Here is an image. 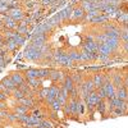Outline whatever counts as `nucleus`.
I'll use <instances>...</instances> for the list:
<instances>
[{
	"mask_svg": "<svg viewBox=\"0 0 128 128\" xmlns=\"http://www.w3.org/2000/svg\"><path fill=\"white\" fill-rule=\"evenodd\" d=\"M58 92H59V87H58V86H51V87H49V88H48V96H46L45 101L50 105L52 101L55 100V96L58 95Z\"/></svg>",
	"mask_w": 128,
	"mask_h": 128,
	"instance_id": "8",
	"label": "nucleus"
},
{
	"mask_svg": "<svg viewBox=\"0 0 128 128\" xmlns=\"http://www.w3.org/2000/svg\"><path fill=\"white\" fill-rule=\"evenodd\" d=\"M31 18H32L34 22H36V20H38V19L42 18V12H41V10H35V12L31 14Z\"/></svg>",
	"mask_w": 128,
	"mask_h": 128,
	"instance_id": "39",
	"label": "nucleus"
},
{
	"mask_svg": "<svg viewBox=\"0 0 128 128\" xmlns=\"http://www.w3.org/2000/svg\"><path fill=\"white\" fill-rule=\"evenodd\" d=\"M70 78H72V81H73V83L76 84V86H80V84L83 82V80H82V76L80 73H73L72 76H69Z\"/></svg>",
	"mask_w": 128,
	"mask_h": 128,
	"instance_id": "30",
	"label": "nucleus"
},
{
	"mask_svg": "<svg viewBox=\"0 0 128 128\" xmlns=\"http://www.w3.org/2000/svg\"><path fill=\"white\" fill-rule=\"evenodd\" d=\"M0 28H3V22L0 20Z\"/></svg>",
	"mask_w": 128,
	"mask_h": 128,
	"instance_id": "52",
	"label": "nucleus"
},
{
	"mask_svg": "<svg viewBox=\"0 0 128 128\" xmlns=\"http://www.w3.org/2000/svg\"><path fill=\"white\" fill-rule=\"evenodd\" d=\"M49 77L52 82H63V80L66 78V76H64V73L58 70V69H50V74Z\"/></svg>",
	"mask_w": 128,
	"mask_h": 128,
	"instance_id": "7",
	"label": "nucleus"
},
{
	"mask_svg": "<svg viewBox=\"0 0 128 128\" xmlns=\"http://www.w3.org/2000/svg\"><path fill=\"white\" fill-rule=\"evenodd\" d=\"M50 108H51V110H52V112H56V113H58V112L63 108V105H62L58 100H54V101H52V102L50 104Z\"/></svg>",
	"mask_w": 128,
	"mask_h": 128,
	"instance_id": "35",
	"label": "nucleus"
},
{
	"mask_svg": "<svg viewBox=\"0 0 128 128\" xmlns=\"http://www.w3.org/2000/svg\"><path fill=\"white\" fill-rule=\"evenodd\" d=\"M100 68H101V67H91V68H90V70H99Z\"/></svg>",
	"mask_w": 128,
	"mask_h": 128,
	"instance_id": "51",
	"label": "nucleus"
},
{
	"mask_svg": "<svg viewBox=\"0 0 128 128\" xmlns=\"http://www.w3.org/2000/svg\"><path fill=\"white\" fill-rule=\"evenodd\" d=\"M84 14H86V12H84V10H83L81 6H78V8H74V9L72 10L70 18H72V19H74V20H78V19L84 18Z\"/></svg>",
	"mask_w": 128,
	"mask_h": 128,
	"instance_id": "11",
	"label": "nucleus"
},
{
	"mask_svg": "<svg viewBox=\"0 0 128 128\" xmlns=\"http://www.w3.org/2000/svg\"><path fill=\"white\" fill-rule=\"evenodd\" d=\"M12 94H13V98H14L16 100H20V99H23L24 96H26L22 91H20V90L18 88V87H17L14 91H12Z\"/></svg>",
	"mask_w": 128,
	"mask_h": 128,
	"instance_id": "36",
	"label": "nucleus"
},
{
	"mask_svg": "<svg viewBox=\"0 0 128 128\" xmlns=\"http://www.w3.org/2000/svg\"><path fill=\"white\" fill-rule=\"evenodd\" d=\"M72 10H73L72 6H67L66 9H63L62 12H59V14H60V17H62V22H66V20H68V19L70 18Z\"/></svg>",
	"mask_w": 128,
	"mask_h": 128,
	"instance_id": "19",
	"label": "nucleus"
},
{
	"mask_svg": "<svg viewBox=\"0 0 128 128\" xmlns=\"http://www.w3.org/2000/svg\"><path fill=\"white\" fill-rule=\"evenodd\" d=\"M92 82H94V86H95L96 90L100 88L102 84H104V76H102V74H100V73H96L95 76H94V78H92Z\"/></svg>",
	"mask_w": 128,
	"mask_h": 128,
	"instance_id": "18",
	"label": "nucleus"
},
{
	"mask_svg": "<svg viewBox=\"0 0 128 128\" xmlns=\"http://www.w3.org/2000/svg\"><path fill=\"white\" fill-rule=\"evenodd\" d=\"M28 114L26 113V114H17V120L18 122H20V123H22V124H24L27 120H28Z\"/></svg>",
	"mask_w": 128,
	"mask_h": 128,
	"instance_id": "40",
	"label": "nucleus"
},
{
	"mask_svg": "<svg viewBox=\"0 0 128 128\" xmlns=\"http://www.w3.org/2000/svg\"><path fill=\"white\" fill-rule=\"evenodd\" d=\"M52 60L62 67H72V64H73V62L69 59L68 54L67 52H63L62 50L56 51L55 54H52Z\"/></svg>",
	"mask_w": 128,
	"mask_h": 128,
	"instance_id": "2",
	"label": "nucleus"
},
{
	"mask_svg": "<svg viewBox=\"0 0 128 128\" xmlns=\"http://www.w3.org/2000/svg\"><path fill=\"white\" fill-rule=\"evenodd\" d=\"M112 113H114L115 115H124V114H126V112H124L123 109H120V108H114Z\"/></svg>",
	"mask_w": 128,
	"mask_h": 128,
	"instance_id": "45",
	"label": "nucleus"
},
{
	"mask_svg": "<svg viewBox=\"0 0 128 128\" xmlns=\"http://www.w3.org/2000/svg\"><path fill=\"white\" fill-rule=\"evenodd\" d=\"M67 54H68V56L72 62H80L81 60V52L77 51V50H72V51L67 52Z\"/></svg>",
	"mask_w": 128,
	"mask_h": 128,
	"instance_id": "27",
	"label": "nucleus"
},
{
	"mask_svg": "<svg viewBox=\"0 0 128 128\" xmlns=\"http://www.w3.org/2000/svg\"><path fill=\"white\" fill-rule=\"evenodd\" d=\"M26 82L31 87V90H37L40 86V78H30V80H26Z\"/></svg>",
	"mask_w": 128,
	"mask_h": 128,
	"instance_id": "26",
	"label": "nucleus"
},
{
	"mask_svg": "<svg viewBox=\"0 0 128 128\" xmlns=\"http://www.w3.org/2000/svg\"><path fill=\"white\" fill-rule=\"evenodd\" d=\"M17 27H18V22H17V20H14L12 17H9V16L6 14V16H5V18L3 19V28L16 31V28H17Z\"/></svg>",
	"mask_w": 128,
	"mask_h": 128,
	"instance_id": "5",
	"label": "nucleus"
},
{
	"mask_svg": "<svg viewBox=\"0 0 128 128\" xmlns=\"http://www.w3.org/2000/svg\"><path fill=\"white\" fill-rule=\"evenodd\" d=\"M0 109H2V110H6V104L4 101H0Z\"/></svg>",
	"mask_w": 128,
	"mask_h": 128,
	"instance_id": "50",
	"label": "nucleus"
},
{
	"mask_svg": "<svg viewBox=\"0 0 128 128\" xmlns=\"http://www.w3.org/2000/svg\"><path fill=\"white\" fill-rule=\"evenodd\" d=\"M13 40L16 41V44H17L18 46H19V45H24V44H26V38H24V36L17 34V32H16V35H14Z\"/></svg>",
	"mask_w": 128,
	"mask_h": 128,
	"instance_id": "31",
	"label": "nucleus"
},
{
	"mask_svg": "<svg viewBox=\"0 0 128 128\" xmlns=\"http://www.w3.org/2000/svg\"><path fill=\"white\" fill-rule=\"evenodd\" d=\"M50 31H52V28L49 26V23H48V22H45V23H41V24H38V27H37V28H36V31H35V34L46 35V34H49Z\"/></svg>",
	"mask_w": 128,
	"mask_h": 128,
	"instance_id": "12",
	"label": "nucleus"
},
{
	"mask_svg": "<svg viewBox=\"0 0 128 128\" xmlns=\"http://www.w3.org/2000/svg\"><path fill=\"white\" fill-rule=\"evenodd\" d=\"M37 96L40 100H45L48 96V88H41L40 91H37Z\"/></svg>",
	"mask_w": 128,
	"mask_h": 128,
	"instance_id": "41",
	"label": "nucleus"
},
{
	"mask_svg": "<svg viewBox=\"0 0 128 128\" xmlns=\"http://www.w3.org/2000/svg\"><path fill=\"white\" fill-rule=\"evenodd\" d=\"M105 44L114 51V50H116V49L119 48V45H120V38H118V37H108V40L105 41Z\"/></svg>",
	"mask_w": 128,
	"mask_h": 128,
	"instance_id": "10",
	"label": "nucleus"
},
{
	"mask_svg": "<svg viewBox=\"0 0 128 128\" xmlns=\"http://www.w3.org/2000/svg\"><path fill=\"white\" fill-rule=\"evenodd\" d=\"M2 83L4 84V86H5V87H6L9 91H10V94H12V91H14V90L18 87L17 84H16V83L12 81L10 76H9V77H5V78H3V80H2Z\"/></svg>",
	"mask_w": 128,
	"mask_h": 128,
	"instance_id": "15",
	"label": "nucleus"
},
{
	"mask_svg": "<svg viewBox=\"0 0 128 128\" xmlns=\"http://www.w3.org/2000/svg\"><path fill=\"white\" fill-rule=\"evenodd\" d=\"M48 23H49V26H50L52 30H54L55 27H58V26L62 23V17H60V14H59V13H56L55 16H52L51 18H49Z\"/></svg>",
	"mask_w": 128,
	"mask_h": 128,
	"instance_id": "14",
	"label": "nucleus"
},
{
	"mask_svg": "<svg viewBox=\"0 0 128 128\" xmlns=\"http://www.w3.org/2000/svg\"><path fill=\"white\" fill-rule=\"evenodd\" d=\"M81 8L87 13L88 10L95 9V8H94V2H88V0H82V2H81Z\"/></svg>",
	"mask_w": 128,
	"mask_h": 128,
	"instance_id": "29",
	"label": "nucleus"
},
{
	"mask_svg": "<svg viewBox=\"0 0 128 128\" xmlns=\"http://www.w3.org/2000/svg\"><path fill=\"white\" fill-rule=\"evenodd\" d=\"M83 101H84V105L87 106V109H88L90 112H92V110L96 109V106H98V104L101 101V99H100V96L98 95V92L92 91V92H90V94L87 95V98L84 99Z\"/></svg>",
	"mask_w": 128,
	"mask_h": 128,
	"instance_id": "3",
	"label": "nucleus"
},
{
	"mask_svg": "<svg viewBox=\"0 0 128 128\" xmlns=\"http://www.w3.org/2000/svg\"><path fill=\"white\" fill-rule=\"evenodd\" d=\"M116 19H118V22L124 27V26H127V23H128V13L127 12H124V13H122L118 18H116Z\"/></svg>",
	"mask_w": 128,
	"mask_h": 128,
	"instance_id": "33",
	"label": "nucleus"
},
{
	"mask_svg": "<svg viewBox=\"0 0 128 128\" xmlns=\"http://www.w3.org/2000/svg\"><path fill=\"white\" fill-rule=\"evenodd\" d=\"M3 44L6 46L8 51H16L17 48H18V45L16 44V41H14L13 38H6V40H4Z\"/></svg>",
	"mask_w": 128,
	"mask_h": 128,
	"instance_id": "20",
	"label": "nucleus"
},
{
	"mask_svg": "<svg viewBox=\"0 0 128 128\" xmlns=\"http://www.w3.org/2000/svg\"><path fill=\"white\" fill-rule=\"evenodd\" d=\"M27 112H28V108H27V106H23V105H18L17 108L14 109L16 114H26Z\"/></svg>",
	"mask_w": 128,
	"mask_h": 128,
	"instance_id": "38",
	"label": "nucleus"
},
{
	"mask_svg": "<svg viewBox=\"0 0 128 128\" xmlns=\"http://www.w3.org/2000/svg\"><path fill=\"white\" fill-rule=\"evenodd\" d=\"M96 110H98V113H100V114H105L106 112H108V105H106V101L101 100L98 104V106H96Z\"/></svg>",
	"mask_w": 128,
	"mask_h": 128,
	"instance_id": "28",
	"label": "nucleus"
},
{
	"mask_svg": "<svg viewBox=\"0 0 128 128\" xmlns=\"http://www.w3.org/2000/svg\"><path fill=\"white\" fill-rule=\"evenodd\" d=\"M40 3L44 5V6H51L52 0H40Z\"/></svg>",
	"mask_w": 128,
	"mask_h": 128,
	"instance_id": "47",
	"label": "nucleus"
},
{
	"mask_svg": "<svg viewBox=\"0 0 128 128\" xmlns=\"http://www.w3.org/2000/svg\"><path fill=\"white\" fill-rule=\"evenodd\" d=\"M6 110H2V109H0V119H2V118H6Z\"/></svg>",
	"mask_w": 128,
	"mask_h": 128,
	"instance_id": "48",
	"label": "nucleus"
},
{
	"mask_svg": "<svg viewBox=\"0 0 128 128\" xmlns=\"http://www.w3.org/2000/svg\"><path fill=\"white\" fill-rule=\"evenodd\" d=\"M41 124L44 126L45 128H54V124H52V122H50V120H44V119H42Z\"/></svg>",
	"mask_w": 128,
	"mask_h": 128,
	"instance_id": "44",
	"label": "nucleus"
},
{
	"mask_svg": "<svg viewBox=\"0 0 128 128\" xmlns=\"http://www.w3.org/2000/svg\"><path fill=\"white\" fill-rule=\"evenodd\" d=\"M102 87H104L105 94H106V99H112V98H114V96H115V87L113 86L112 81H106V82H104Z\"/></svg>",
	"mask_w": 128,
	"mask_h": 128,
	"instance_id": "6",
	"label": "nucleus"
},
{
	"mask_svg": "<svg viewBox=\"0 0 128 128\" xmlns=\"http://www.w3.org/2000/svg\"><path fill=\"white\" fill-rule=\"evenodd\" d=\"M92 60V52H87L86 50L81 51V62H90Z\"/></svg>",
	"mask_w": 128,
	"mask_h": 128,
	"instance_id": "34",
	"label": "nucleus"
},
{
	"mask_svg": "<svg viewBox=\"0 0 128 128\" xmlns=\"http://www.w3.org/2000/svg\"><path fill=\"white\" fill-rule=\"evenodd\" d=\"M98 49H99V42H96L94 40L86 41L83 44V50H86L87 52H98Z\"/></svg>",
	"mask_w": 128,
	"mask_h": 128,
	"instance_id": "9",
	"label": "nucleus"
},
{
	"mask_svg": "<svg viewBox=\"0 0 128 128\" xmlns=\"http://www.w3.org/2000/svg\"><path fill=\"white\" fill-rule=\"evenodd\" d=\"M6 14L9 16V17H12L14 20H17V22H20L24 17H26V14H24V12L20 8H14V9H9L8 12H6Z\"/></svg>",
	"mask_w": 128,
	"mask_h": 128,
	"instance_id": "4",
	"label": "nucleus"
},
{
	"mask_svg": "<svg viewBox=\"0 0 128 128\" xmlns=\"http://www.w3.org/2000/svg\"><path fill=\"white\" fill-rule=\"evenodd\" d=\"M49 74H50V69H48V68L37 69V77L38 78H46V77H49Z\"/></svg>",
	"mask_w": 128,
	"mask_h": 128,
	"instance_id": "32",
	"label": "nucleus"
},
{
	"mask_svg": "<svg viewBox=\"0 0 128 128\" xmlns=\"http://www.w3.org/2000/svg\"><path fill=\"white\" fill-rule=\"evenodd\" d=\"M115 98H118L119 100H123V101H127V99H128L127 88H124L123 86L115 88Z\"/></svg>",
	"mask_w": 128,
	"mask_h": 128,
	"instance_id": "16",
	"label": "nucleus"
},
{
	"mask_svg": "<svg viewBox=\"0 0 128 128\" xmlns=\"http://www.w3.org/2000/svg\"><path fill=\"white\" fill-rule=\"evenodd\" d=\"M109 20V17L108 16H105V14H100L98 17H94L90 19V22L91 23H106Z\"/></svg>",
	"mask_w": 128,
	"mask_h": 128,
	"instance_id": "21",
	"label": "nucleus"
},
{
	"mask_svg": "<svg viewBox=\"0 0 128 128\" xmlns=\"http://www.w3.org/2000/svg\"><path fill=\"white\" fill-rule=\"evenodd\" d=\"M3 69H4V68H2V67H0V72H3Z\"/></svg>",
	"mask_w": 128,
	"mask_h": 128,
	"instance_id": "53",
	"label": "nucleus"
},
{
	"mask_svg": "<svg viewBox=\"0 0 128 128\" xmlns=\"http://www.w3.org/2000/svg\"><path fill=\"white\" fill-rule=\"evenodd\" d=\"M10 78H12V81L17 84V86H19L20 83L26 82L24 76H23V74H20L19 72H14V73H12V74H10Z\"/></svg>",
	"mask_w": 128,
	"mask_h": 128,
	"instance_id": "17",
	"label": "nucleus"
},
{
	"mask_svg": "<svg viewBox=\"0 0 128 128\" xmlns=\"http://www.w3.org/2000/svg\"><path fill=\"white\" fill-rule=\"evenodd\" d=\"M8 10H9V6L6 4H2V3H0V13H5L6 14Z\"/></svg>",
	"mask_w": 128,
	"mask_h": 128,
	"instance_id": "46",
	"label": "nucleus"
},
{
	"mask_svg": "<svg viewBox=\"0 0 128 128\" xmlns=\"http://www.w3.org/2000/svg\"><path fill=\"white\" fill-rule=\"evenodd\" d=\"M24 5H26V8H27V9H34V8H37V3H36V2H34V0L26 2V3H24Z\"/></svg>",
	"mask_w": 128,
	"mask_h": 128,
	"instance_id": "43",
	"label": "nucleus"
},
{
	"mask_svg": "<svg viewBox=\"0 0 128 128\" xmlns=\"http://www.w3.org/2000/svg\"><path fill=\"white\" fill-rule=\"evenodd\" d=\"M88 2H98V0H88Z\"/></svg>",
	"mask_w": 128,
	"mask_h": 128,
	"instance_id": "54",
	"label": "nucleus"
},
{
	"mask_svg": "<svg viewBox=\"0 0 128 128\" xmlns=\"http://www.w3.org/2000/svg\"><path fill=\"white\" fill-rule=\"evenodd\" d=\"M6 94H4V92H0V101H4L5 99H6Z\"/></svg>",
	"mask_w": 128,
	"mask_h": 128,
	"instance_id": "49",
	"label": "nucleus"
},
{
	"mask_svg": "<svg viewBox=\"0 0 128 128\" xmlns=\"http://www.w3.org/2000/svg\"><path fill=\"white\" fill-rule=\"evenodd\" d=\"M106 3L112 6H115V8H122L123 5V0H105Z\"/></svg>",
	"mask_w": 128,
	"mask_h": 128,
	"instance_id": "37",
	"label": "nucleus"
},
{
	"mask_svg": "<svg viewBox=\"0 0 128 128\" xmlns=\"http://www.w3.org/2000/svg\"><path fill=\"white\" fill-rule=\"evenodd\" d=\"M18 102H19L20 105H23V106H27L28 109H30V108H34V105H35V101H34V99L27 98V96H24L23 99L18 100Z\"/></svg>",
	"mask_w": 128,
	"mask_h": 128,
	"instance_id": "22",
	"label": "nucleus"
},
{
	"mask_svg": "<svg viewBox=\"0 0 128 128\" xmlns=\"http://www.w3.org/2000/svg\"><path fill=\"white\" fill-rule=\"evenodd\" d=\"M6 119H8L9 122H12V123L17 122V114H16V113H8V114H6Z\"/></svg>",
	"mask_w": 128,
	"mask_h": 128,
	"instance_id": "42",
	"label": "nucleus"
},
{
	"mask_svg": "<svg viewBox=\"0 0 128 128\" xmlns=\"http://www.w3.org/2000/svg\"><path fill=\"white\" fill-rule=\"evenodd\" d=\"M112 83H113V86L115 88H118L120 86H123V74L120 73H116V74H113V77H112Z\"/></svg>",
	"mask_w": 128,
	"mask_h": 128,
	"instance_id": "13",
	"label": "nucleus"
},
{
	"mask_svg": "<svg viewBox=\"0 0 128 128\" xmlns=\"http://www.w3.org/2000/svg\"><path fill=\"white\" fill-rule=\"evenodd\" d=\"M24 78H26V80H30V78H38V77H37V69H35V68L26 69V70H24Z\"/></svg>",
	"mask_w": 128,
	"mask_h": 128,
	"instance_id": "25",
	"label": "nucleus"
},
{
	"mask_svg": "<svg viewBox=\"0 0 128 128\" xmlns=\"http://www.w3.org/2000/svg\"><path fill=\"white\" fill-rule=\"evenodd\" d=\"M76 105H77V108H76V114H77V115H82V114L84 113V101H83L82 99H77Z\"/></svg>",
	"mask_w": 128,
	"mask_h": 128,
	"instance_id": "24",
	"label": "nucleus"
},
{
	"mask_svg": "<svg viewBox=\"0 0 128 128\" xmlns=\"http://www.w3.org/2000/svg\"><path fill=\"white\" fill-rule=\"evenodd\" d=\"M62 83H63V87L66 88L68 92L74 87V83H73V81H72V78H70L69 76H66V78L63 80V82H62Z\"/></svg>",
	"mask_w": 128,
	"mask_h": 128,
	"instance_id": "23",
	"label": "nucleus"
},
{
	"mask_svg": "<svg viewBox=\"0 0 128 128\" xmlns=\"http://www.w3.org/2000/svg\"><path fill=\"white\" fill-rule=\"evenodd\" d=\"M23 56H24L27 60H32V62H36V60L42 59V54H41L40 49L34 48L31 44H30L28 46H26L24 52H23Z\"/></svg>",
	"mask_w": 128,
	"mask_h": 128,
	"instance_id": "1",
	"label": "nucleus"
}]
</instances>
